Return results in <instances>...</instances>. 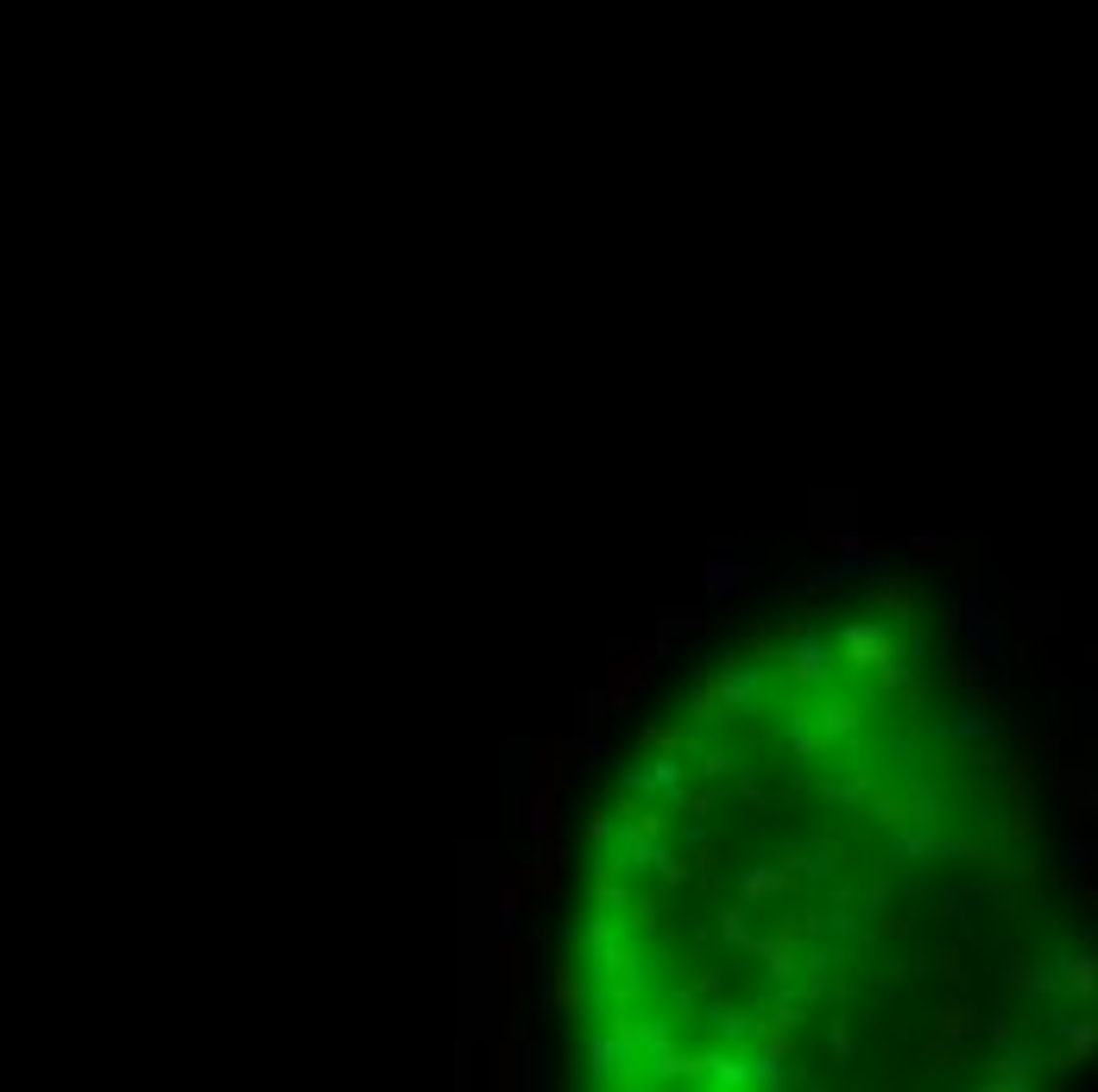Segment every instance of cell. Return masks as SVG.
<instances>
[{"label": "cell", "mask_w": 1098, "mask_h": 1092, "mask_svg": "<svg viewBox=\"0 0 1098 1092\" xmlns=\"http://www.w3.org/2000/svg\"><path fill=\"white\" fill-rule=\"evenodd\" d=\"M701 1068H707V1086H726V1092L752 1086V1061H745V1055H726V1048H720V1055H707Z\"/></svg>", "instance_id": "15"}, {"label": "cell", "mask_w": 1098, "mask_h": 1092, "mask_svg": "<svg viewBox=\"0 0 1098 1092\" xmlns=\"http://www.w3.org/2000/svg\"><path fill=\"white\" fill-rule=\"evenodd\" d=\"M525 828H530V840H537V846L556 840V796H549V783H530V796H525Z\"/></svg>", "instance_id": "12"}, {"label": "cell", "mask_w": 1098, "mask_h": 1092, "mask_svg": "<svg viewBox=\"0 0 1098 1092\" xmlns=\"http://www.w3.org/2000/svg\"><path fill=\"white\" fill-rule=\"evenodd\" d=\"M663 650H669V638L657 632L645 650H638V657H619V663H612V676H607V688H612V708H632V695L650 682V670L663 663Z\"/></svg>", "instance_id": "9"}, {"label": "cell", "mask_w": 1098, "mask_h": 1092, "mask_svg": "<svg viewBox=\"0 0 1098 1092\" xmlns=\"http://www.w3.org/2000/svg\"><path fill=\"white\" fill-rule=\"evenodd\" d=\"M619 828H625V821L612 815V808H594V828H587V834H594V846H619Z\"/></svg>", "instance_id": "28"}, {"label": "cell", "mask_w": 1098, "mask_h": 1092, "mask_svg": "<svg viewBox=\"0 0 1098 1092\" xmlns=\"http://www.w3.org/2000/svg\"><path fill=\"white\" fill-rule=\"evenodd\" d=\"M802 878H808V884H827V878H834V852H827V846H814V852H802Z\"/></svg>", "instance_id": "25"}, {"label": "cell", "mask_w": 1098, "mask_h": 1092, "mask_svg": "<svg viewBox=\"0 0 1098 1092\" xmlns=\"http://www.w3.org/2000/svg\"><path fill=\"white\" fill-rule=\"evenodd\" d=\"M878 916L872 910H852V903H834V910L814 916V935H840V941H878Z\"/></svg>", "instance_id": "11"}, {"label": "cell", "mask_w": 1098, "mask_h": 1092, "mask_svg": "<svg viewBox=\"0 0 1098 1092\" xmlns=\"http://www.w3.org/2000/svg\"><path fill=\"white\" fill-rule=\"evenodd\" d=\"M814 708H821V726H827V745H834V739H846V732H852V726H859V708H852V701H846V695H834V688H827V695H821V701H814Z\"/></svg>", "instance_id": "17"}, {"label": "cell", "mask_w": 1098, "mask_h": 1092, "mask_svg": "<svg viewBox=\"0 0 1098 1092\" xmlns=\"http://www.w3.org/2000/svg\"><path fill=\"white\" fill-rule=\"evenodd\" d=\"M607 708H612V688H607V682H600V688H581V695H574V714H581V726H600V721H607Z\"/></svg>", "instance_id": "22"}, {"label": "cell", "mask_w": 1098, "mask_h": 1092, "mask_svg": "<svg viewBox=\"0 0 1098 1092\" xmlns=\"http://www.w3.org/2000/svg\"><path fill=\"white\" fill-rule=\"evenodd\" d=\"M1054 859H1067V865H1074V872H1092V865H1098V846L1086 840V846H1079V840H1061V846H1054Z\"/></svg>", "instance_id": "26"}, {"label": "cell", "mask_w": 1098, "mask_h": 1092, "mask_svg": "<svg viewBox=\"0 0 1098 1092\" xmlns=\"http://www.w3.org/2000/svg\"><path fill=\"white\" fill-rule=\"evenodd\" d=\"M574 752H581V764H587V770H607V764H612V752H607V739H600V726H581V732H574Z\"/></svg>", "instance_id": "23"}, {"label": "cell", "mask_w": 1098, "mask_h": 1092, "mask_svg": "<svg viewBox=\"0 0 1098 1092\" xmlns=\"http://www.w3.org/2000/svg\"><path fill=\"white\" fill-rule=\"evenodd\" d=\"M758 954H765V979L770 985H789V979H796V954H789V948H776V941H758Z\"/></svg>", "instance_id": "21"}, {"label": "cell", "mask_w": 1098, "mask_h": 1092, "mask_svg": "<svg viewBox=\"0 0 1098 1092\" xmlns=\"http://www.w3.org/2000/svg\"><path fill=\"white\" fill-rule=\"evenodd\" d=\"M765 575V563L758 556H726V550H714L707 556V575H701V588H707V601H732V594H745L752 581Z\"/></svg>", "instance_id": "8"}, {"label": "cell", "mask_w": 1098, "mask_h": 1092, "mask_svg": "<svg viewBox=\"0 0 1098 1092\" xmlns=\"http://www.w3.org/2000/svg\"><path fill=\"white\" fill-rule=\"evenodd\" d=\"M499 928H505V941H518V935H525V890H518L512 878L499 884Z\"/></svg>", "instance_id": "19"}, {"label": "cell", "mask_w": 1098, "mask_h": 1092, "mask_svg": "<svg viewBox=\"0 0 1098 1092\" xmlns=\"http://www.w3.org/2000/svg\"><path fill=\"white\" fill-rule=\"evenodd\" d=\"M834 638H840V657L859 663V670H896V638L883 619H840Z\"/></svg>", "instance_id": "7"}, {"label": "cell", "mask_w": 1098, "mask_h": 1092, "mask_svg": "<svg viewBox=\"0 0 1098 1092\" xmlns=\"http://www.w3.org/2000/svg\"><path fill=\"white\" fill-rule=\"evenodd\" d=\"M985 1035H991L998 1048H1010V1017H985Z\"/></svg>", "instance_id": "33"}, {"label": "cell", "mask_w": 1098, "mask_h": 1092, "mask_svg": "<svg viewBox=\"0 0 1098 1092\" xmlns=\"http://www.w3.org/2000/svg\"><path fill=\"white\" fill-rule=\"evenodd\" d=\"M985 1086H1029V1055L1023 1048H1003V1061L985 1073Z\"/></svg>", "instance_id": "20"}, {"label": "cell", "mask_w": 1098, "mask_h": 1092, "mask_svg": "<svg viewBox=\"0 0 1098 1092\" xmlns=\"http://www.w3.org/2000/svg\"><path fill=\"white\" fill-rule=\"evenodd\" d=\"M619 790L645 796V802H663V808H682L688 802V764H682V752H638L632 764H619Z\"/></svg>", "instance_id": "4"}, {"label": "cell", "mask_w": 1098, "mask_h": 1092, "mask_svg": "<svg viewBox=\"0 0 1098 1092\" xmlns=\"http://www.w3.org/2000/svg\"><path fill=\"white\" fill-rule=\"evenodd\" d=\"M840 638L821 632V625H796V632L783 638V676L802 688V695H827L840 676Z\"/></svg>", "instance_id": "3"}, {"label": "cell", "mask_w": 1098, "mask_h": 1092, "mask_svg": "<svg viewBox=\"0 0 1098 1092\" xmlns=\"http://www.w3.org/2000/svg\"><path fill=\"white\" fill-rule=\"evenodd\" d=\"M783 884H789V865H752V872H739V903H765Z\"/></svg>", "instance_id": "13"}, {"label": "cell", "mask_w": 1098, "mask_h": 1092, "mask_svg": "<svg viewBox=\"0 0 1098 1092\" xmlns=\"http://www.w3.org/2000/svg\"><path fill=\"white\" fill-rule=\"evenodd\" d=\"M922 732H928V739H960V745H979V739H991V708H985L979 695H966L960 708H947L941 721H928Z\"/></svg>", "instance_id": "10"}, {"label": "cell", "mask_w": 1098, "mask_h": 1092, "mask_svg": "<svg viewBox=\"0 0 1098 1092\" xmlns=\"http://www.w3.org/2000/svg\"><path fill=\"white\" fill-rule=\"evenodd\" d=\"M707 1023H714L720 1042H752V1030H758V1017L739 1004H707Z\"/></svg>", "instance_id": "14"}, {"label": "cell", "mask_w": 1098, "mask_h": 1092, "mask_svg": "<svg viewBox=\"0 0 1098 1092\" xmlns=\"http://www.w3.org/2000/svg\"><path fill=\"white\" fill-rule=\"evenodd\" d=\"M941 550H947V543L928 537V530H922V537H909V556H941Z\"/></svg>", "instance_id": "32"}, {"label": "cell", "mask_w": 1098, "mask_h": 1092, "mask_svg": "<svg viewBox=\"0 0 1098 1092\" xmlns=\"http://www.w3.org/2000/svg\"><path fill=\"white\" fill-rule=\"evenodd\" d=\"M645 1061V1048H638V1035H632V1023H619V1030H600V1035H587V1086H619V1080H632V1068Z\"/></svg>", "instance_id": "5"}, {"label": "cell", "mask_w": 1098, "mask_h": 1092, "mask_svg": "<svg viewBox=\"0 0 1098 1092\" xmlns=\"http://www.w3.org/2000/svg\"><path fill=\"white\" fill-rule=\"evenodd\" d=\"M657 632L663 638H688V632H701V612H657Z\"/></svg>", "instance_id": "27"}, {"label": "cell", "mask_w": 1098, "mask_h": 1092, "mask_svg": "<svg viewBox=\"0 0 1098 1092\" xmlns=\"http://www.w3.org/2000/svg\"><path fill=\"white\" fill-rule=\"evenodd\" d=\"M752 1086H796V1068H789V1048H770V1055H752Z\"/></svg>", "instance_id": "18"}, {"label": "cell", "mask_w": 1098, "mask_h": 1092, "mask_svg": "<svg viewBox=\"0 0 1098 1092\" xmlns=\"http://www.w3.org/2000/svg\"><path fill=\"white\" fill-rule=\"evenodd\" d=\"M814 714H821V708H808V701L789 714V745H796V758H814V752H821V739H827V726L814 721Z\"/></svg>", "instance_id": "16"}, {"label": "cell", "mask_w": 1098, "mask_h": 1092, "mask_svg": "<svg viewBox=\"0 0 1098 1092\" xmlns=\"http://www.w3.org/2000/svg\"><path fill=\"white\" fill-rule=\"evenodd\" d=\"M543 859H549V872H569V865H574V846L549 840V846H543Z\"/></svg>", "instance_id": "31"}, {"label": "cell", "mask_w": 1098, "mask_h": 1092, "mask_svg": "<svg viewBox=\"0 0 1098 1092\" xmlns=\"http://www.w3.org/2000/svg\"><path fill=\"white\" fill-rule=\"evenodd\" d=\"M549 1080H556V1073H549V1048H543V1042H530V1048H525V1086H530V1092H543Z\"/></svg>", "instance_id": "24"}, {"label": "cell", "mask_w": 1098, "mask_h": 1092, "mask_svg": "<svg viewBox=\"0 0 1098 1092\" xmlns=\"http://www.w3.org/2000/svg\"><path fill=\"white\" fill-rule=\"evenodd\" d=\"M1092 1048H1098V1030H1092V1023H1067V1055H1092Z\"/></svg>", "instance_id": "29"}, {"label": "cell", "mask_w": 1098, "mask_h": 1092, "mask_svg": "<svg viewBox=\"0 0 1098 1092\" xmlns=\"http://www.w3.org/2000/svg\"><path fill=\"white\" fill-rule=\"evenodd\" d=\"M714 708H720V721H758L765 714V701H770V688H776V676H770V663H758V657H745L739 644H714Z\"/></svg>", "instance_id": "2"}, {"label": "cell", "mask_w": 1098, "mask_h": 1092, "mask_svg": "<svg viewBox=\"0 0 1098 1092\" xmlns=\"http://www.w3.org/2000/svg\"><path fill=\"white\" fill-rule=\"evenodd\" d=\"M720 935H726L732 948H758V941L745 935V916H739V910H726V916H720Z\"/></svg>", "instance_id": "30"}, {"label": "cell", "mask_w": 1098, "mask_h": 1092, "mask_svg": "<svg viewBox=\"0 0 1098 1092\" xmlns=\"http://www.w3.org/2000/svg\"><path fill=\"white\" fill-rule=\"evenodd\" d=\"M979 840H954V834H941V821H928V828H903L883 840V865H941V859H972Z\"/></svg>", "instance_id": "6"}, {"label": "cell", "mask_w": 1098, "mask_h": 1092, "mask_svg": "<svg viewBox=\"0 0 1098 1092\" xmlns=\"http://www.w3.org/2000/svg\"><path fill=\"white\" fill-rule=\"evenodd\" d=\"M896 568L883 563V543L878 537H859V530H834V556L808 575V594H834V588H896Z\"/></svg>", "instance_id": "1"}]
</instances>
